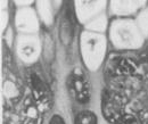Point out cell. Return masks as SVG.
I'll use <instances>...</instances> for the list:
<instances>
[{
    "mask_svg": "<svg viewBox=\"0 0 148 124\" xmlns=\"http://www.w3.org/2000/svg\"><path fill=\"white\" fill-rule=\"evenodd\" d=\"M75 124H96V119L91 113L83 112V113L77 115Z\"/></svg>",
    "mask_w": 148,
    "mask_h": 124,
    "instance_id": "obj_1",
    "label": "cell"
},
{
    "mask_svg": "<svg viewBox=\"0 0 148 124\" xmlns=\"http://www.w3.org/2000/svg\"><path fill=\"white\" fill-rule=\"evenodd\" d=\"M50 124H64V122L62 121V119H59L58 116H56V117H54V120L51 121Z\"/></svg>",
    "mask_w": 148,
    "mask_h": 124,
    "instance_id": "obj_2",
    "label": "cell"
}]
</instances>
